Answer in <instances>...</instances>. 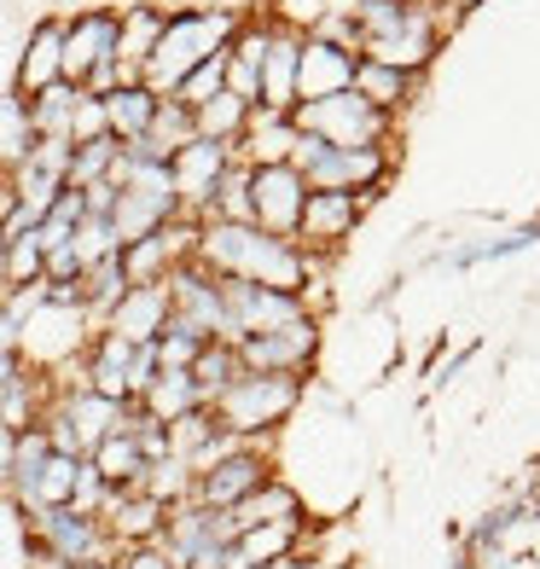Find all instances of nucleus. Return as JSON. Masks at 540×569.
Here are the masks:
<instances>
[{"instance_id": "obj_23", "label": "nucleus", "mask_w": 540, "mask_h": 569, "mask_svg": "<svg viewBox=\"0 0 540 569\" xmlns=\"http://www.w3.org/2000/svg\"><path fill=\"white\" fill-rule=\"evenodd\" d=\"M297 53H302V36L273 23L268 53H262V99H256V106H273V111L297 106Z\"/></svg>"}, {"instance_id": "obj_1", "label": "nucleus", "mask_w": 540, "mask_h": 569, "mask_svg": "<svg viewBox=\"0 0 540 569\" xmlns=\"http://www.w3.org/2000/svg\"><path fill=\"white\" fill-rule=\"evenodd\" d=\"M192 262H203L216 279L273 284V291H297V297L326 284L320 256H308L297 239H273V232H262L256 221H198Z\"/></svg>"}, {"instance_id": "obj_43", "label": "nucleus", "mask_w": 540, "mask_h": 569, "mask_svg": "<svg viewBox=\"0 0 540 569\" xmlns=\"http://www.w3.org/2000/svg\"><path fill=\"white\" fill-rule=\"evenodd\" d=\"M106 500H111L106 477H99L93 465L82 459V465H76V488H70V506H76V511H93V517H99V511H106Z\"/></svg>"}, {"instance_id": "obj_24", "label": "nucleus", "mask_w": 540, "mask_h": 569, "mask_svg": "<svg viewBox=\"0 0 540 569\" xmlns=\"http://www.w3.org/2000/svg\"><path fill=\"white\" fill-rule=\"evenodd\" d=\"M187 140H198V128H192V111L180 106V99H158V111H151V128L140 140H122V151H134V158H158L169 163Z\"/></svg>"}, {"instance_id": "obj_22", "label": "nucleus", "mask_w": 540, "mask_h": 569, "mask_svg": "<svg viewBox=\"0 0 540 569\" xmlns=\"http://www.w3.org/2000/svg\"><path fill=\"white\" fill-rule=\"evenodd\" d=\"M169 7H151V0H134V7H117V64L128 76H140V64L151 59V47L163 36Z\"/></svg>"}, {"instance_id": "obj_27", "label": "nucleus", "mask_w": 540, "mask_h": 569, "mask_svg": "<svg viewBox=\"0 0 540 569\" xmlns=\"http://www.w3.org/2000/svg\"><path fill=\"white\" fill-rule=\"evenodd\" d=\"M140 407L151 412V419L174 425L180 412H198V407H203V396H198V383H192V372H187V367H163L158 378H151V390L140 396Z\"/></svg>"}, {"instance_id": "obj_3", "label": "nucleus", "mask_w": 540, "mask_h": 569, "mask_svg": "<svg viewBox=\"0 0 540 569\" xmlns=\"http://www.w3.org/2000/svg\"><path fill=\"white\" fill-rule=\"evenodd\" d=\"M302 401V378L297 372H239L227 390L210 401L216 425L233 430L239 442H256V436L279 430Z\"/></svg>"}, {"instance_id": "obj_33", "label": "nucleus", "mask_w": 540, "mask_h": 569, "mask_svg": "<svg viewBox=\"0 0 540 569\" xmlns=\"http://www.w3.org/2000/svg\"><path fill=\"white\" fill-rule=\"evenodd\" d=\"M41 412H47V390H41V378L23 367L7 390H0V425H7V430H30V425H41Z\"/></svg>"}, {"instance_id": "obj_26", "label": "nucleus", "mask_w": 540, "mask_h": 569, "mask_svg": "<svg viewBox=\"0 0 540 569\" xmlns=\"http://www.w3.org/2000/svg\"><path fill=\"white\" fill-rule=\"evenodd\" d=\"M151 111H158V93H151L146 82H122L106 93V128L111 140H140L151 128Z\"/></svg>"}, {"instance_id": "obj_30", "label": "nucleus", "mask_w": 540, "mask_h": 569, "mask_svg": "<svg viewBox=\"0 0 540 569\" xmlns=\"http://www.w3.org/2000/svg\"><path fill=\"white\" fill-rule=\"evenodd\" d=\"M76 99H82V88H76V82H53V88L30 93V128H36V140H70Z\"/></svg>"}, {"instance_id": "obj_16", "label": "nucleus", "mask_w": 540, "mask_h": 569, "mask_svg": "<svg viewBox=\"0 0 540 569\" xmlns=\"http://www.w3.org/2000/svg\"><path fill=\"white\" fill-rule=\"evenodd\" d=\"M297 140H302V128L291 122V111L250 106L244 134L233 140V158L250 163V169H273V163H291V158H297Z\"/></svg>"}, {"instance_id": "obj_55", "label": "nucleus", "mask_w": 540, "mask_h": 569, "mask_svg": "<svg viewBox=\"0 0 540 569\" xmlns=\"http://www.w3.org/2000/svg\"><path fill=\"white\" fill-rule=\"evenodd\" d=\"M396 7H407V0H396Z\"/></svg>"}, {"instance_id": "obj_48", "label": "nucleus", "mask_w": 540, "mask_h": 569, "mask_svg": "<svg viewBox=\"0 0 540 569\" xmlns=\"http://www.w3.org/2000/svg\"><path fill=\"white\" fill-rule=\"evenodd\" d=\"M117 192H122V187H111V180H93V187H82L88 216H111V210H117Z\"/></svg>"}, {"instance_id": "obj_32", "label": "nucleus", "mask_w": 540, "mask_h": 569, "mask_svg": "<svg viewBox=\"0 0 540 569\" xmlns=\"http://www.w3.org/2000/svg\"><path fill=\"white\" fill-rule=\"evenodd\" d=\"M244 117H250V106L239 93H216V99H203V106L192 111V128H198V140H227L233 146L239 134H244Z\"/></svg>"}, {"instance_id": "obj_42", "label": "nucleus", "mask_w": 540, "mask_h": 569, "mask_svg": "<svg viewBox=\"0 0 540 569\" xmlns=\"http://www.w3.org/2000/svg\"><path fill=\"white\" fill-rule=\"evenodd\" d=\"M111 128H106V99H93L82 88V99H76V111H70V140L76 146H88V140H106Z\"/></svg>"}, {"instance_id": "obj_34", "label": "nucleus", "mask_w": 540, "mask_h": 569, "mask_svg": "<svg viewBox=\"0 0 540 569\" xmlns=\"http://www.w3.org/2000/svg\"><path fill=\"white\" fill-rule=\"evenodd\" d=\"M192 383H198V396H203V407H210L221 390H227V383H233L244 367H239V349L233 343H203L198 349V360H192Z\"/></svg>"}, {"instance_id": "obj_31", "label": "nucleus", "mask_w": 540, "mask_h": 569, "mask_svg": "<svg viewBox=\"0 0 540 569\" xmlns=\"http://www.w3.org/2000/svg\"><path fill=\"white\" fill-rule=\"evenodd\" d=\"M122 291H128V273H122L117 256H106V262H88V268H82V308H88V320H93V326H106V315L122 302Z\"/></svg>"}, {"instance_id": "obj_5", "label": "nucleus", "mask_w": 540, "mask_h": 569, "mask_svg": "<svg viewBox=\"0 0 540 569\" xmlns=\"http://www.w3.org/2000/svg\"><path fill=\"white\" fill-rule=\"evenodd\" d=\"M291 122L302 128V134L326 140V146H390L396 128H401L396 117L367 106L354 88L331 93V99H302V106H291Z\"/></svg>"}, {"instance_id": "obj_2", "label": "nucleus", "mask_w": 540, "mask_h": 569, "mask_svg": "<svg viewBox=\"0 0 540 569\" xmlns=\"http://www.w3.org/2000/svg\"><path fill=\"white\" fill-rule=\"evenodd\" d=\"M239 23H244L239 7H180V12H169L151 59L140 64V82L158 99H169L180 82H187V70H198L210 53H221V47L233 41Z\"/></svg>"}, {"instance_id": "obj_21", "label": "nucleus", "mask_w": 540, "mask_h": 569, "mask_svg": "<svg viewBox=\"0 0 540 569\" xmlns=\"http://www.w3.org/2000/svg\"><path fill=\"white\" fill-rule=\"evenodd\" d=\"M221 523H227V540L244 535V529H256V523H302V500H297V488H286L279 477H268L256 495H244L239 506H227Z\"/></svg>"}, {"instance_id": "obj_12", "label": "nucleus", "mask_w": 540, "mask_h": 569, "mask_svg": "<svg viewBox=\"0 0 540 569\" xmlns=\"http://www.w3.org/2000/svg\"><path fill=\"white\" fill-rule=\"evenodd\" d=\"M117 64V7H82L64 18V82L82 88L93 70Z\"/></svg>"}, {"instance_id": "obj_54", "label": "nucleus", "mask_w": 540, "mask_h": 569, "mask_svg": "<svg viewBox=\"0 0 540 569\" xmlns=\"http://www.w3.org/2000/svg\"><path fill=\"white\" fill-rule=\"evenodd\" d=\"M0 291H7V239H0Z\"/></svg>"}, {"instance_id": "obj_39", "label": "nucleus", "mask_w": 540, "mask_h": 569, "mask_svg": "<svg viewBox=\"0 0 540 569\" xmlns=\"http://www.w3.org/2000/svg\"><path fill=\"white\" fill-rule=\"evenodd\" d=\"M70 250L82 256V268H88V262H106V256H117V250H122V239H117L111 216H82V221H76Z\"/></svg>"}, {"instance_id": "obj_36", "label": "nucleus", "mask_w": 540, "mask_h": 569, "mask_svg": "<svg viewBox=\"0 0 540 569\" xmlns=\"http://www.w3.org/2000/svg\"><path fill=\"white\" fill-rule=\"evenodd\" d=\"M76 465H82V459H70V453H47V465H41V477H36V488H30V506H23V511L70 506V488H76Z\"/></svg>"}, {"instance_id": "obj_51", "label": "nucleus", "mask_w": 540, "mask_h": 569, "mask_svg": "<svg viewBox=\"0 0 540 569\" xmlns=\"http://www.w3.org/2000/svg\"><path fill=\"white\" fill-rule=\"evenodd\" d=\"M262 569H326V563H314V558H297V552H286V558H273V563H262Z\"/></svg>"}, {"instance_id": "obj_20", "label": "nucleus", "mask_w": 540, "mask_h": 569, "mask_svg": "<svg viewBox=\"0 0 540 569\" xmlns=\"http://www.w3.org/2000/svg\"><path fill=\"white\" fill-rule=\"evenodd\" d=\"M163 320H169V284L158 279V284H128L99 331H111L122 343H151L163 331Z\"/></svg>"}, {"instance_id": "obj_9", "label": "nucleus", "mask_w": 540, "mask_h": 569, "mask_svg": "<svg viewBox=\"0 0 540 569\" xmlns=\"http://www.w3.org/2000/svg\"><path fill=\"white\" fill-rule=\"evenodd\" d=\"M378 198L383 192H308L302 221H297V244L308 256H320V262H331V256L354 239V227L367 221V210Z\"/></svg>"}, {"instance_id": "obj_49", "label": "nucleus", "mask_w": 540, "mask_h": 569, "mask_svg": "<svg viewBox=\"0 0 540 569\" xmlns=\"http://www.w3.org/2000/svg\"><path fill=\"white\" fill-rule=\"evenodd\" d=\"M47 216H53V221H64V227H76V221L88 216V203H82V192H76V187H64V192L53 198V210H47Z\"/></svg>"}, {"instance_id": "obj_10", "label": "nucleus", "mask_w": 540, "mask_h": 569, "mask_svg": "<svg viewBox=\"0 0 540 569\" xmlns=\"http://www.w3.org/2000/svg\"><path fill=\"white\" fill-rule=\"evenodd\" d=\"M239 349V367L244 372H308L320 355V315H297L291 326L279 331H256V338L233 343Z\"/></svg>"}, {"instance_id": "obj_38", "label": "nucleus", "mask_w": 540, "mask_h": 569, "mask_svg": "<svg viewBox=\"0 0 540 569\" xmlns=\"http://www.w3.org/2000/svg\"><path fill=\"white\" fill-rule=\"evenodd\" d=\"M7 180H12V198L23 203V210H36V216H47V210H53V198L64 192V180L47 174V169H36V163L7 169Z\"/></svg>"}, {"instance_id": "obj_29", "label": "nucleus", "mask_w": 540, "mask_h": 569, "mask_svg": "<svg viewBox=\"0 0 540 569\" xmlns=\"http://www.w3.org/2000/svg\"><path fill=\"white\" fill-rule=\"evenodd\" d=\"M36 146V128H30V99L18 88H0V169H18Z\"/></svg>"}, {"instance_id": "obj_17", "label": "nucleus", "mask_w": 540, "mask_h": 569, "mask_svg": "<svg viewBox=\"0 0 540 569\" xmlns=\"http://www.w3.org/2000/svg\"><path fill=\"white\" fill-rule=\"evenodd\" d=\"M354 64L360 53H349V47H331L320 36H302V53H297V106L302 99H331L354 88Z\"/></svg>"}, {"instance_id": "obj_37", "label": "nucleus", "mask_w": 540, "mask_h": 569, "mask_svg": "<svg viewBox=\"0 0 540 569\" xmlns=\"http://www.w3.org/2000/svg\"><path fill=\"white\" fill-rule=\"evenodd\" d=\"M117 151H122V140H88V146H76L70 151V169H64V187H93V180H106L111 174V163H117Z\"/></svg>"}, {"instance_id": "obj_14", "label": "nucleus", "mask_w": 540, "mask_h": 569, "mask_svg": "<svg viewBox=\"0 0 540 569\" xmlns=\"http://www.w3.org/2000/svg\"><path fill=\"white\" fill-rule=\"evenodd\" d=\"M273 471H268V459H262V448H233L227 459H216L210 471H198L192 477V500L198 506H210V511H227V506H239L244 495H256Z\"/></svg>"}, {"instance_id": "obj_35", "label": "nucleus", "mask_w": 540, "mask_h": 569, "mask_svg": "<svg viewBox=\"0 0 540 569\" xmlns=\"http://www.w3.org/2000/svg\"><path fill=\"white\" fill-rule=\"evenodd\" d=\"M198 221H250V163H227L216 192H210V210H203Z\"/></svg>"}, {"instance_id": "obj_50", "label": "nucleus", "mask_w": 540, "mask_h": 569, "mask_svg": "<svg viewBox=\"0 0 540 569\" xmlns=\"http://www.w3.org/2000/svg\"><path fill=\"white\" fill-rule=\"evenodd\" d=\"M12 442H18V430L0 425V488H7V477H12Z\"/></svg>"}, {"instance_id": "obj_18", "label": "nucleus", "mask_w": 540, "mask_h": 569, "mask_svg": "<svg viewBox=\"0 0 540 569\" xmlns=\"http://www.w3.org/2000/svg\"><path fill=\"white\" fill-rule=\"evenodd\" d=\"M99 523L117 547H146V540H158L163 523H169V506L151 500L146 488H111L106 511H99Z\"/></svg>"}, {"instance_id": "obj_40", "label": "nucleus", "mask_w": 540, "mask_h": 569, "mask_svg": "<svg viewBox=\"0 0 540 569\" xmlns=\"http://www.w3.org/2000/svg\"><path fill=\"white\" fill-rule=\"evenodd\" d=\"M326 12H331V0H262V18L279 23V30H297V36H308Z\"/></svg>"}, {"instance_id": "obj_25", "label": "nucleus", "mask_w": 540, "mask_h": 569, "mask_svg": "<svg viewBox=\"0 0 540 569\" xmlns=\"http://www.w3.org/2000/svg\"><path fill=\"white\" fill-rule=\"evenodd\" d=\"M419 82H424V76H401V70L372 64V59H360V64H354V93L367 99V106H378L383 117H396V122H401L407 106H413Z\"/></svg>"}, {"instance_id": "obj_8", "label": "nucleus", "mask_w": 540, "mask_h": 569, "mask_svg": "<svg viewBox=\"0 0 540 569\" xmlns=\"http://www.w3.org/2000/svg\"><path fill=\"white\" fill-rule=\"evenodd\" d=\"M36 517V547L47 558H59L70 569H88V563H117V540L106 535L93 511H76V506H47L30 511Z\"/></svg>"}, {"instance_id": "obj_13", "label": "nucleus", "mask_w": 540, "mask_h": 569, "mask_svg": "<svg viewBox=\"0 0 540 569\" xmlns=\"http://www.w3.org/2000/svg\"><path fill=\"white\" fill-rule=\"evenodd\" d=\"M233 163V146L227 140H187L169 158V180H174V203H180V216H203L210 210V192H216V180L221 169Z\"/></svg>"}, {"instance_id": "obj_28", "label": "nucleus", "mask_w": 540, "mask_h": 569, "mask_svg": "<svg viewBox=\"0 0 540 569\" xmlns=\"http://www.w3.org/2000/svg\"><path fill=\"white\" fill-rule=\"evenodd\" d=\"M88 465L106 477V488H140V477H146V453L134 448V436H128V430L106 436V442L88 453Z\"/></svg>"}, {"instance_id": "obj_6", "label": "nucleus", "mask_w": 540, "mask_h": 569, "mask_svg": "<svg viewBox=\"0 0 540 569\" xmlns=\"http://www.w3.org/2000/svg\"><path fill=\"white\" fill-rule=\"evenodd\" d=\"M93 320H88V308H59V302H41L30 320H23V338H18V355H23V367H41V372H53V367H70V360H82V349L93 343Z\"/></svg>"}, {"instance_id": "obj_41", "label": "nucleus", "mask_w": 540, "mask_h": 569, "mask_svg": "<svg viewBox=\"0 0 540 569\" xmlns=\"http://www.w3.org/2000/svg\"><path fill=\"white\" fill-rule=\"evenodd\" d=\"M41 268H47V256L41 244L23 232V239H7V291L12 284H41Z\"/></svg>"}, {"instance_id": "obj_7", "label": "nucleus", "mask_w": 540, "mask_h": 569, "mask_svg": "<svg viewBox=\"0 0 540 569\" xmlns=\"http://www.w3.org/2000/svg\"><path fill=\"white\" fill-rule=\"evenodd\" d=\"M221 338L216 343H244L256 331H279L297 315H314L297 291H273V284H244V279H221Z\"/></svg>"}, {"instance_id": "obj_15", "label": "nucleus", "mask_w": 540, "mask_h": 569, "mask_svg": "<svg viewBox=\"0 0 540 569\" xmlns=\"http://www.w3.org/2000/svg\"><path fill=\"white\" fill-rule=\"evenodd\" d=\"M53 82H64V18L47 12V18L30 23V36H23V47L12 53V88L30 99Z\"/></svg>"}, {"instance_id": "obj_46", "label": "nucleus", "mask_w": 540, "mask_h": 569, "mask_svg": "<svg viewBox=\"0 0 540 569\" xmlns=\"http://www.w3.org/2000/svg\"><path fill=\"white\" fill-rule=\"evenodd\" d=\"M41 279H47V284H76V279H82V256H76L70 244H64V250H47Z\"/></svg>"}, {"instance_id": "obj_47", "label": "nucleus", "mask_w": 540, "mask_h": 569, "mask_svg": "<svg viewBox=\"0 0 540 569\" xmlns=\"http://www.w3.org/2000/svg\"><path fill=\"white\" fill-rule=\"evenodd\" d=\"M111 569H174V563H169V552L158 547V540H146V547H122V558Z\"/></svg>"}, {"instance_id": "obj_11", "label": "nucleus", "mask_w": 540, "mask_h": 569, "mask_svg": "<svg viewBox=\"0 0 540 569\" xmlns=\"http://www.w3.org/2000/svg\"><path fill=\"white\" fill-rule=\"evenodd\" d=\"M308 203V180L297 163H273V169H250V221L273 232V239H297Z\"/></svg>"}, {"instance_id": "obj_19", "label": "nucleus", "mask_w": 540, "mask_h": 569, "mask_svg": "<svg viewBox=\"0 0 540 569\" xmlns=\"http://www.w3.org/2000/svg\"><path fill=\"white\" fill-rule=\"evenodd\" d=\"M53 407L70 419V430L82 436V453H93L106 436H117L122 430V419H128V401H106V396H93L88 383H64V390L53 396Z\"/></svg>"}, {"instance_id": "obj_53", "label": "nucleus", "mask_w": 540, "mask_h": 569, "mask_svg": "<svg viewBox=\"0 0 540 569\" xmlns=\"http://www.w3.org/2000/svg\"><path fill=\"white\" fill-rule=\"evenodd\" d=\"M7 203H12V180H7V169H0V216H7Z\"/></svg>"}, {"instance_id": "obj_44", "label": "nucleus", "mask_w": 540, "mask_h": 569, "mask_svg": "<svg viewBox=\"0 0 540 569\" xmlns=\"http://www.w3.org/2000/svg\"><path fill=\"white\" fill-rule=\"evenodd\" d=\"M158 372H163V367H158V349H151V343H134V355H128V401H140Z\"/></svg>"}, {"instance_id": "obj_4", "label": "nucleus", "mask_w": 540, "mask_h": 569, "mask_svg": "<svg viewBox=\"0 0 540 569\" xmlns=\"http://www.w3.org/2000/svg\"><path fill=\"white\" fill-rule=\"evenodd\" d=\"M308 192H383L396 180V140L390 146H326L314 134L297 140L291 158Z\"/></svg>"}, {"instance_id": "obj_45", "label": "nucleus", "mask_w": 540, "mask_h": 569, "mask_svg": "<svg viewBox=\"0 0 540 569\" xmlns=\"http://www.w3.org/2000/svg\"><path fill=\"white\" fill-rule=\"evenodd\" d=\"M70 151H76V140H36L23 163H36V169H47V174H59V180H64V169H70Z\"/></svg>"}, {"instance_id": "obj_52", "label": "nucleus", "mask_w": 540, "mask_h": 569, "mask_svg": "<svg viewBox=\"0 0 540 569\" xmlns=\"http://www.w3.org/2000/svg\"><path fill=\"white\" fill-rule=\"evenodd\" d=\"M18 372H23V355H0V390H7Z\"/></svg>"}]
</instances>
